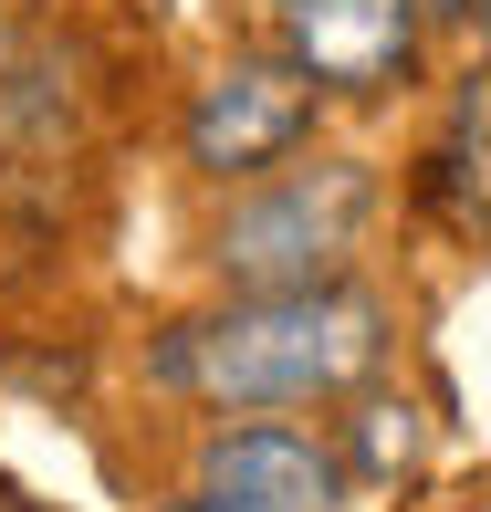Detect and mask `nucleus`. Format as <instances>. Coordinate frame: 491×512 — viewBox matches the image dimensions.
I'll return each instance as SVG.
<instances>
[{
	"label": "nucleus",
	"instance_id": "nucleus-7",
	"mask_svg": "<svg viewBox=\"0 0 491 512\" xmlns=\"http://www.w3.org/2000/svg\"><path fill=\"white\" fill-rule=\"evenodd\" d=\"M429 11H439V21H460V11H481V0H429Z\"/></svg>",
	"mask_w": 491,
	"mask_h": 512
},
{
	"label": "nucleus",
	"instance_id": "nucleus-8",
	"mask_svg": "<svg viewBox=\"0 0 491 512\" xmlns=\"http://www.w3.org/2000/svg\"><path fill=\"white\" fill-rule=\"evenodd\" d=\"M481 42H491V0H481Z\"/></svg>",
	"mask_w": 491,
	"mask_h": 512
},
{
	"label": "nucleus",
	"instance_id": "nucleus-2",
	"mask_svg": "<svg viewBox=\"0 0 491 512\" xmlns=\"http://www.w3.org/2000/svg\"><path fill=\"white\" fill-rule=\"evenodd\" d=\"M377 220V168L366 157H283L241 178V199L209 230V272L230 293H314L345 283V251Z\"/></svg>",
	"mask_w": 491,
	"mask_h": 512
},
{
	"label": "nucleus",
	"instance_id": "nucleus-6",
	"mask_svg": "<svg viewBox=\"0 0 491 512\" xmlns=\"http://www.w3.org/2000/svg\"><path fill=\"white\" fill-rule=\"evenodd\" d=\"M168 512H230V502H209V492H189V502H168Z\"/></svg>",
	"mask_w": 491,
	"mask_h": 512
},
{
	"label": "nucleus",
	"instance_id": "nucleus-5",
	"mask_svg": "<svg viewBox=\"0 0 491 512\" xmlns=\"http://www.w3.org/2000/svg\"><path fill=\"white\" fill-rule=\"evenodd\" d=\"M189 492L230 502V512H335L345 502V460L293 418H241V429L199 439V481Z\"/></svg>",
	"mask_w": 491,
	"mask_h": 512
},
{
	"label": "nucleus",
	"instance_id": "nucleus-3",
	"mask_svg": "<svg viewBox=\"0 0 491 512\" xmlns=\"http://www.w3.org/2000/svg\"><path fill=\"white\" fill-rule=\"evenodd\" d=\"M314 95L324 84L303 74L293 53H241L189 95V168L209 178H262L314 136Z\"/></svg>",
	"mask_w": 491,
	"mask_h": 512
},
{
	"label": "nucleus",
	"instance_id": "nucleus-4",
	"mask_svg": "<svg viewBox=\"0 0 491 512\" xmlns=\"http://www.w3.org/2000/svg\"><path fill=\"white\" fill-rule=\"evenodd\" d=\"M272 32L324 95H387L418 63L429 0H272Z\"/></svg>",
	"mask_w": 491,
	"mask_h": 512
},
{
	"label": "nucleus",
	"instance_id": "nucleus-1",
	"mask_svg": "<svg viewBox=\"0 0 491 512\" xmlns=\"http://www.w3.org/2000/svg\"><path fill=\"white\" fill-rule=\"evenodd\" d=\"M387 356V314L356 283H314V293H230L220 314L168 335V387L230 408V418H272V408H314L366 387Z\"/></svg>",
	"mask_w": 491,
	"mask_h": 512
}]
</instances>
